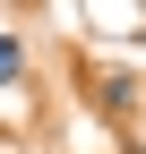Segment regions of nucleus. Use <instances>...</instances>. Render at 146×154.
Wrapping results in <instances>:
<instances>
[{
    "label": "nucleus",
    "mask_w": 146,
    "mask_h": 154,
    "mask_svg": "<svg viewBox=\"0 0 146 154\" xmlns=\"http://www.w3.org/2000/svg\"><path fill=\"white\" fill-rule=\"evenodd\" d=\"M17 60H26V51H17V34H0V86L17 77Z\"/></svg>",
    "instance_id": "nucleus-1"
}]
</instances>
